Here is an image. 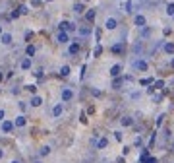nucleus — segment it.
<instances>
[{
	"label": "nucleus",
	"mask_w": 174,
	"mask_h": 163,
	"mask_svg": "<svg viewBox=\"0 0 174 163\" xmlns=\"http://www.w3.org/2000/svg\"><path fill=\"white\" fill-rule=\"evenodd\" d=\"M132 68H135V70H141V72H145V70L149 68V64H147L145 60H141V58H135V60H132Z\"/></svg>",
	"instance_id": "f257e3e1"
},
{
	"label": "nucleus",
	"mask_w": 174,
	"mask_h": 163,
	"mask_svg": "<svg viewBox=\"0 0 174 163\" xmlns=\"http://www.w3.org/2000/svg\"><path fill=\"white\" fill-rule=\"evenodd\" d=\"M60 31H66V33H70V31H76V23L73 22H60Z\"/></svg>",
	"instance_id": "f03ea898"
},
{
	"label": "nucleus",
	"mask_w": 174,
	"mask_h": 163,
	"mask_svg": "<svg viewBox=\"0 0 174 163\" xmlns=\"http://www.w3.org/2000/svg\"><path fill=\"white\" fill-rule=\"evenodd\" d=\"M56 41L60 43V45H66V43L70 41V35L66 31H58V35H56Z\"/></svg>",
	"instance_id": "7ed1b4c3"
},
{
	"label": "nucleus",
	"mask_w": 174,
	"mask_h": 163,
	"mask_svg": "<svg viewBox=\"0 0 174 163\" xmlns=\"http://www.w3.org/2000/svg\"><path fill=\"white\" fill-rule=\"evenodd\" d=\"M110 76H112V78H120V76H122V64L112 66V68H110Z\"/></svg>",
	"instance_id": "20e7f679"
},
{
	"label": "nucleus",
	"mask_w": 174,
	"mask_h": 163,
	"mask_svg": "<svg viewBox=\"0 0 174 163\" xmlns=\"http://www.w3.org/2000/svg\"><path fill=\"white\" fill-rule=\"evenodd\" d=\"M14 122L12 121H2V132H4V134H8V132H12L14 130Z\"/></svg>",
	"instance_id": "39448f33"
},
{
	"label": "nucleus",
	"mask_w": 174,
	"mask_h": 163,
	"mask_svg": "<svg viewBox=\"0 0 174 163\" xmlns=\"http://www.w3.org/2000/svg\"><path fill=\"white\" fill-rule=\"evenodd\" d=\"M73 99V91L70 88H64L62 89V101H72Z\"/></svg>",
	"instance_id": "423d86ee"
},
{
	"label": "nucleus",
	"mask_w": 174,
	"mask_h": 163,
	"mask_svg": "<svg viewBox=\"0 0 174 163\" xmlns=\"http://www.w3.org/2000/svg\"><path fill=\"white\" fill-rule=\"evenodd\" d=\"M78 33H79V37H89L91 35V25H81L78 29Z\"/></svg>",
	"instance_id": "0eeeda50"
},
{
	"label": "nucleus",
	"mask_w": 174,
	"mask_h": 163,
	"mask_svg": "<svg viewBox=\"0 0 174 163\" xmlns=\"http://www.w3.org/2000/svg\"><path fill=\"white\" fill-rule=\"evenodd\" d=\"M145 16H141V14H138L135 16V18H133V25H135V27H143V25H145Z\"/></svg>",
	"instance_id": "6e6552de"
},
{
	"label": "nucleus",
	"mask_w": 174,
	"mask_h": 163,
	"mask_svg": "<svg viewBox=\"0 0 174 163\" xmlns=\"http://www.w3.org/2000/svg\"><path fill=\"white\" fill-rule=\"evenodd\" d=\"M105 27L108 29V31H112V29H116V27H118V22H116L114 18H108V19L105 22Z\"/></svg>",
	"instance_id": "1a4fd4ad"
},
{
	"label": "nucleus",
	"mask_w": 174,
	"mask_h": 163,
	"mask_svg": "<svg viewBox=\"0 0 174 163\" xmlns=\"http://www.w3.org/2000/svg\"><path fill=\"white\" fill-rule=\"evenodd\" d=\"M62 111H64V107H62V103H56L54 107H52V116H54V118H58V116L62 115Z\"/></svg>",
	"instance_id": "9d476101"
},
{
	"label": "nucleus",
	"mask_w": 174,
	"mask_h": 163,
	"mask_svg": "<svg viewBox=\"0 0 174 163\" xmlns=\"http://www.w3.org/2000/svg\"><path fill=\"white\" fill-rule=\"evenodd\" d=\"M106 146H108V140H106L105 136H103V138H99V140L95 142V148H97V149H105Z\"/></svg>",
	"instance_id": "9b49d317"
},
{
	"label": "nucleus",
	"mask_w": 174,
	"mask_h": 163,
	"mask_svg": "<svg viewBox=\"0 0 174 163\" xmlns=\"http://www.w3.org/2000/svg\"><path fill=\"white\" fill-rule=\"evenodd\" d=\"M14 124L18 126V128H23V126L27 124V118H25V116H23V115H19L18 118H16V122H14Z\"/></svg>",
	"instance_id": "f8f14e48"
},
{
	"label": "nucleus",
	"mask_w": 174,
	"mask_h": 163,
	"mask_svg": "<svg viewBox=\"0 0 174 163\" xmlns=\"http://www.w3.org/2000/svg\"><path fill=\"white\" fill-rule=\"evenodd\" d=\"M0 41L4 43V45H12V41H14V39H12V35H10V33H2V35H0Z\"/></svg>",
	"instance_id": "ddd939ff"
},
{
	"label": "nucleus",
	"mask_w": 174,
	"mask_h": 163,
	"mask_svg": "<svg viewBox=\"0 0 174 163\" xmlns=\"http://www.w3.org/2000/svg\"><path fill=\"white\" fill-rule=\"evenodd\" d=\"M68 52H70V55H78V52H79V43H72V45H70L68 47Z\"/></svg>",
	"instance_id": "4468645a"
},
{
	"label": "nucleus",
	"mask_w": 174,
	"mask_h": 163,
	"mask_svg": "<svg viewBox=\"0 0 174 163\" xmlns=\"http://www.w3.org/2000/svg\"><path fill=\"white\" fill-rule=\"evenodd\" d=\"M120 122H122V126H132L133 124V118H132V116H128V115H124L122 118H120Z\"/></svg>",
	"instance_id": "2eb2a0df"
},
{
	"label": "nucleus",
	"mask_w": 174,
	"mask_h": 163,
	"mask_svg": "<svg viewBox=\"0 0 174 163\" xmlns=\"http://www.w3.org/2000/svg\"><path fill=\"white\" fill-rule=\"evenodd\" d=\"M163 51H165L166 55H174V43H165V45H163Z\"/></svg>",
	"instance_id": "dca6fc26"
},
{
	"label": "nucleus",
	"mask_w": 174,
	"mask_h": 163,
	"mask_svg": "<svg viewBox=\"0 0 174 163\" xmlns=\"http://www.w3.org/2000/svg\"><path fill=\"white\" fill-rule=\"evenodd\" d=\"M31 105H33V107H41V105H43V97L33 95V97H31Z\"/></svg>",
	"instance_id": "f3484780"
},
{
	"label": "nucleus",
	"mask_w": 174,
	"mask_h": 163,
	"mask_svg": "<svg viewBox=\"0 0 174 163\" xmlns=\"http://www.w3.org/2000/svg\"><path fill=\"white\" fill-rule=\"evenodd\" d=\"M19 66H21V70H29V68H31V58H29V56H27V58H23Z\"/></svg>",
	"instance_id": "a211bd4d"
},
{
	"label": "nucleus",
	"mask_w": 174,
	"mask_h": 163,
	"mask_svg": "<svg viewBox=\"0 0 174 163\" xmlns=\"http://www.w3.org/2000/svg\"><path fill=\"white\" fill-rule=\"evenodd\" d=\"M122 84H124L122 78H118V80L114 78V82H112V89H122Z\"/></svg>",
	"instance_id": "6ab92c4d"
},
{
	"label": "nucleus",
	"mask_w": 174,
	"mask_h": 163,
	"mask_svg": "<svg viewBox=\"0 0 174 163\" xmlns=\"http://www.w3.org/2000/svg\"><path fill=\"white\" fill-rule=\"evenodd\" d=\"M51 154V146H43L41 149H39V155H41V157H45V155H48Z\"/></svg>",
	"instance_id": "aec40b11"
},
{
	"label": "nucleus",
	"mask_w": 174,
	"mask_h": 163,
	"mask_svg": "<svg viewBox=\"0 0 174 163\" xmlns=\"http://www.w3.org/2000/svg\"><path fill=\"white\" fill-rule=\"evenodd\" d=\"M110 51L114 52V55H116V52H122V51H124V45H122V43H116V45H112V49H110Z\"/></svg>",
	"instance_id": "412c9836"
},
{
	"label": "nucleus",
	"mask_w": 174,
	"mask_h": 163,
	"mask_svg": "<svg viewBox=\"0 0 174 163\" xmlns=\"http://www.w3.org/2000/svg\"><path fill=\"white\" fill-rule=\"evenodd\" d=\"M25 55L31 58V56L35 55V47H33V45H27V47H25Z\"/></svg>",
	"instance_id": "4be33fe9"
},
{
	"label": "nucleus",
	"mask_w": 174,
	"mask_h": 163,
	"mask_svg": "<svg viewBox=\"0 0 174 163\" xmlns=\"http://www.w3.org/2000/svg\"><path fill=\"white\" fill-rule=\"evenodd\" d=\"M85 19L87 22H93V19H95V10H89V12L85 14Z\"/></svg>",
	"instance_id": "5701e85b"
},
{
	"label": "nucleus",
	"mask_w": 174,
	"mask_h": 163,
	"mask_svg": "<svg viewBox=\"0 0 174 163\" xmlns=\"http://www.w3.org/2000/svg\"><path fill=\"white\" fill-rule=\"evenodd\" d=\"M83 10H85V8H83V4H79V2H78V4H73V12H76V14H81Z\"/></svg>",
	"instance_id": "b1692460"
},
{
	"label": "nucleus",
	"mask_w": 174,
	"mask_h": 163,
	"mask_svg": "<svg viewBox=\"0 0 174 163\" xmlns=\"http://www.w3.org/2000/svg\"><path fill=\"white\" fill-rule=\"evenodd\" d=\"M60 76H70V66H62V68H60Z\"/></svg>",
	"instance_id": "393cba45"
},
{
	"label": "nucleus",
	"mask_w": 174,
	"mask_h": 163,
	"mask_svg": "<svg viewBox=\"0 0 174 163\" xmlns=\"http://www.w3.org/2000/svg\"><path fill=\"white\" fill-rule=\"evenodd\" d=\"M166 14H168V16H172V18H174V2H170V4L166 6Z\"/></svg>",
	"instance_id": "a878e982"
},
{
	"label": "nucleus",
	"mask_w": 174,
	"mask_h": 163,
	"mask_svg": "<svg viewBox=\"0 0 174 163\" xmlns=\"http://www.w3.org/2000/svg\"><path fill=\"white\" fill-rule=\"evenodd\" d=\"M141 37H143V39H147V37H151V29H147V27H143V31H141Z\"/></svg>",
	"instance_id": "bb28decb"
},
{
	"label": "nucleus",
	"mask_w": 174,
	"mask_h": 163,
	"mask_svg": "<svg viewBox=\"0 0 174 163\" xmlns=\"http://www.w3.org/2000/svg\"><path fill=\"white\" fill-rule=\"evenodd\" d=\"M155 89H165V82H163V80H157L155 82Z\"/></svg>",
	"instance_id": "cd10ccee"
},
{
	"label": "nucleus",
	"mask_w": 174,
	"mask_h": 163,
	"mask_svg": "<svg viewBox=\"0 0 174 163\" xmlns=\"http://www.w3.org/2000/svg\"><path fill=\"white\" fill-rule=\"evenodd\" d=\"M163 121H165V115H159V116H157V122H155V124H157V128H160Z\"/></svg>",
	"instance_id": "c85d7f7f"
},
{
	"label": "nucleus",
	"mask_w": 174,
	"mask_h": 163,
	"mask_svg": "<svg viewBox=\"0 0 174 163\" xmlns=\"http://www.w3.org/2000/svg\"><path fill=\"white\" fill-rule=\"evenodd\" d=\"M114 138L118 140V142H122V138H124V134H122V130H114Z\"/></svg>",
	"instance_id": "c756f323"
},
{
	"label": "nucleus",
	"mask_w": 174,
	"mask_h": 163,
	"mask_svg": "<svg viewBox=\"0 0 174 163\" xmlns=\"http://www.w3.org/2000/svg\"><path fill=\"white\" fill-rule=\"evenodd\" d=\"M141 163H159V161H157V157H153V155H149V157H147V159H143Z\"/></svg>",
	"instance_id": "7c9ffc66"
},
{
	"label": "nucleus",
	"mask_w": 174,
	"mask_h": 163,
	"mask_svg": "<svg viewBox=\"0 0 174 163\" xmlns=\"http://www.w3.org/2000/svg\"><path fill=\"white\" fill-rule=\"evenodd\" d=\"M126 12H128V14H132L133 10H132V0H126Z\"/></svg>",
	"instance_id": "2f4dec72"
},
{
	"label": "nucleus",
	"mask_w": 174,
	"mask_h": 163,
	"mask_svg": "<svg viewBox=\"0 0 174 163\" xmlns=\"http://www.w3.org/2000/svg\"><path fill=\"white\" fill-rule=\"evenodd\" d=\"M25 89H27L29 93H35L37 91V85H33V84H29V85H25Z\"/></svg>",
	"instance_id": "473e14b6"
},
{
	"label": "nucleus",
	"mask_w": 174,
	"mask_h": 163,
	"mask_svg": "<svg viewBox=\"0 0 174 163\" xmlns=\"http://www.w3.org/2000/svg\"><path fill=\"white\" fill-rule=\"evenodd\" d=\"M19 14H27V12H29V8H27V6H25V4H21V6H19Z\"/></svg>",
	"instance_id": "72a5a7b5"
},
{
	"label": "nucleus",
	"mask_w": 174,
	"mask_h": 163,
	"mask_svg": "<svg viewBox=\"0 0 174 163\" xmlns=\"http://www.w3.org/2000/svg\"><path fill=\"white\" fill-rule=\"evenodd\" d=\"M101 52H103V47H101V45H97V47H95V51H93V55H95V56H99Z\"/></svg>",
	"instance_id": "f704fd0d"
},
{
	"label": "nucleus",
	"mask_w": 174,
	"mask_h": 163,
	"mask_svg": "<svg viewBox=\"0 0 174 163\" xmlns=\"http://www.w3.org/2000/svg\"><path fill=\"white\" fill-rule=\"evenodd\" d=\"M19 16H21V14H19V10H14V12L10 14V18H12V19H16V18H19Z\"/></svg>",
	"instance_id": "c9c22d12"
},
{
	"label": "nucleus",
	"mask_w": 174,
	"mask_h": 163,
	"mask_svg": "<svg viewBox=\"0 0 174 163\" xmlns=\"http://www.w3.org/2000/svg\"><path fill=\"white\" fill-rule=\"evenodd\" d=\"M23 37H25V41H29V39L33 37V31H25V35H23Z\"/></svg>",
	"instance_id": "e433bc0d"
},
{
	"label": "nucleus",
	"mask_w": 174,
	"mask_h": 163,
	"mask_svg": "<svg viewBox=\"0 0 174 163\" xmlns=\"http://www.w3.org/2000/svg\"><path fill=\"white\" fill-rule=\"evenodd\" d=\"M79 121H81L83 124H85V122H87V115H85V113H81V115H79Z\"/></svg>",
	"instance_id": "4c0bfd02"
},
{
	"label": "nucleus",
	"mask_w": 174,
	"mask_h": 163,
	"mask_svg": "<svg viewBox=\"0 0 174 163\" xmlns=\"http://www.w3.org/2000/svg\"><path fill=\"white\" fill-rule=\"evenodd\" d=\"M133 146H141V136H138V138L133 140Z\"/></svg>",
	"instance_id": "58836bf2"
},
{
	"label": "nucleus",
	"mask_w": 174,
	"mask_h": 163,
	"mask_svg": "<svg viewBox=\"0 0 174 163\" xmlns=\"http://www.w3.org/2000/svg\"><path fill=\"white\" fill-rule=\"evenodd\" d=\"M19 109H21V111H25V109H27V105H25V101H19Z\"/></svg>",
	"instance_id": "ea45409f"
},
{
	"label": "nucleus",
	"mask_w": 174,
	"mask_h": 163,
	"mask_svg": "<svg viewBox=\"0 0 174 163\" xmlns=\"http://www.w3.org/2000/svg\"><path fill=\"white\" fill-rule=\"evenodd\" d=\"M160 99H163V95H159V93H157V95H153V101H160Z\"/></svg>",
	"instance_id": "a19ab883"
},
{
	"label": "nucleus",
	"mask_w": 174,
	"mask_h": 163,
	"mask_svg": "<svg viewBox=\"0 0 174 163\" xmlns=\"http://www.w3.org/2000/svg\"><path fill=\"white\" fill-rule=\"evenodd\" d=\"M41 4V0H31V6H39Z\"/></svg>",
	"instance_id": "79ce46f5"
},
{
	"label": "nucleus",
	"mask_w": 174,
	"mask_h": 163,
	"mask_svg": "<svg viewBox=\"0 0 174 163\" xmlns=\"http://www.w3.org/2000/svg\"><path fill=\"white\" fill-rule=\"evenodd\" d=\"M4 115H6V113H4V111H2V109H0V122L4 121Z\"/></svg>",
	"instance_id": "37998d69"
},
{
	"label": "nucleus",
	"mask_w": 174,
	"mask_h": 163,
	"mask_svg": "<svg viewBox=\"0 0 174 163\" xmlns=\"http://www.w3.org/2000/svg\"><path fill=\"white\" fill-rule=\"evenodd\" d=\"M2 157H4V149L0 148V159H2Z\"/></svg>",
	"instance_id": "c03bdc74"
},
{
	"label": "nucleus",
	"mask_w": 174,
	"mask_h": 163,
	"mask_svg": "<svg viewBox=\"0 0 174 163\" xmlns=\"http://www.w3.org/2000/svg\"><path fill=\"white\" fill-rule=\"evenodd\" d=\"M170 149H172V152H174V140H172V144H170Z\"/></svg>",
	"instance_id": "a18cd8bd"
},
{
	"label": "nucleus",
	"mask_w": 174,
	"mask_h": 163,
	"mask_svg": "<svg viewBox=\"0 0 174 163\" xmlns=\"http://www.w3.org/2000/svg\"><path fill=\"white\" fill-rule=\"evenodd\" d=\"M2 80H4V74H2V72H0V82H2Z\"/></svg>",
	"instance_id": "49530a36"
},
{
	"label": "nucleus",
	"mask_w": 174,
	"mask_h": 163,
	"mask_svg": "<svg viewBox=\"0 0 174 163\" xmlns=\"http://www.w3.org/2000/svg\"><path fill=\"white\" fill-rule=\"evenodd\" d=\"M170 66H172V68H174V58H172V60H170Z\"/></svg>",
	"instance_id": "de8ad7c7"
},
{
	"label": "nucleus",
	"mask_w": 174,
	"mask_h": 163,
	"mask_svg": "<svg viewBox=\"0 0 174 163\" xmlns=\"http://www.w3.org/2000/svg\"><path fill=\"white\" fill-rule=\"evenodd\" d=\"M10 163H19V161H18V159H14V161H10Z\"/></svg>",
	"instance_id": "09e8293b"
},
{
	"label": "nucleus",
	"mask_w": 174,
	"mask_h": 163,
	"mask_svg": "<svg viewBox=\"0 0 174 163\" xmlns=\"http://www.w3.org/2000/svg\"><path fill=\"white\" fill-rule=\"evenodd\" d=\"M0 35H2V25H0Z\"/></svg>",
	"instance_id": "8fccbe9b"
},
{
	"label": "nucleus",
	"mask_w": 174,
	"mask_h": 163,
	"mask_svg": "<svg viewBox=\"0 0 174 163\" xmlns=\"http://www.w3.org/2000/svg\"><path fill=\"white\" fill-rule=\"evenodd\" d=\"M46 2H52V0H46Z\"/></svg>",
	"instance_id": "3c124183"
}]
</instances>
